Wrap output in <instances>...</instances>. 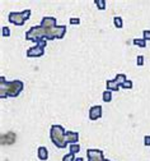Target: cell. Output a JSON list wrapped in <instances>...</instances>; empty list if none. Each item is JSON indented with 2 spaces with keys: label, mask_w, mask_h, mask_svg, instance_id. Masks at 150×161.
<instances>
[{
  "label": "cell",
  "mask_w": 150,
  "mask_h": 161,
  "mask_svg": "<svg viewBox=\"0 0 150 161\" xmlns=\"http://www.w3.org/2000/svg\"><path fill=\"white\" fill-rule=\"evenodd\" d=\"M31 17V9H26L23 12H10L8 15L9 22L15 26H23L26 21H28Z\"/></svg>",
  "instance_id": "cell-4"
},
{
  "label": "cell",
  "mask_w": 150,
  "mask_h": 161,
  "mask_svg": "<svg viewBox=\"0 0 150 161\" xmlns=\"http://www.w3.org/2000/svg\"><path fill=\"white\" fill-rule=\"evenodd\" d=\"M39 26L46 27V28H54V27H57V21H56L55 17H44Z\"/></svg>",
  "instance_id": "cell-8"
},
{
  "label": "cell",
  "mask_w": 150,
  "mask_h": 161,
  "mask_svg": "<svg viewBox=\"0 0 150 161\" xmlns=\"http://www.w3.org/2000/svg\"><path fill=\"white\" fill-rule=\"evenodd\" d=\"M46 40H41L39 42H37L36 46L29 47L27 50V56L28 58H39V56H44L45 54V47H46Z\"/></svg>",
  "instance_id": "cell-6"
},
{
  "label": "cell",
  "mask_w": 150,
  "mask_h": 161,
  "mask_svg": "<svg viewBox=\"0 0 150 161\" xmlns=\"http://www.w3.org/2000/svg\"><path fill=\"white\" fill-rule=\"evenodd\" d=\"M50 138L52 141V143L57 148H65L68 146L66 142V130L64 129L62 125L54 124L50 129Z\"/></svg>",
  "instance_id": "cell-3"
},
{
  "label": "cell",
  "mask_w": 150,
  "mask_h": 161,
  "mask_svg": "<svg viewBox=\"0 0 150 161\" xmlns=\"http://www.w3.org/2000/svg\"><path fill=\"white\" fill-rule=\"evenodd\" d=\"M75 160H76V157H75V153H73V152H69L68 155L62 157V161H75Z\"/></svg>",
  "instance_id": "cell-16"
},
{
  "label": "cell",
  "mask_w": 150,
  "mask_h": 161,
  "mask_svg": "<svg viewBox=\"0 0 150 161\" xmlns=\"http://www.w3.org/2000/svg\"><path fill=\"white\" fill-rule=\"evenodd\" d=\"M134 87V83H132V80H130V79H126L125 82L122 83V86H121V88H126V90H131Z\"/></svg>",
  "instance_id": "cell-15"
},
{
  "label": "cell",
  "mask_w": 150,
  "mask_h": 161,
  "mask_svg": "<svg viewBox=\"0 0 150 161\" xmlns=\"http://www.w3.org/2000/svg\"><path fill=\"white\" fill-rule=\"evenodd\" d=\"M75 161H84V158H81V157H78Z\"/></svg>",
  "instance_id": "cell-24"
},
{
  "label": "cell",
  "mask_w": 150,
  "mask_h": 161,
  "mask_svg": "<svg viewBox=\"0 0 150 161\" xmlns=\"http://www.w3.org/2000/svg\"><path fill=\"white\" fill-rule=\"evenodd\" d=\"M78 141H79V133L78 132H71V130L66 132V142L69 145L78 143Z\"/></svg>",
  "instance_id": "cell-10"
},
{
  "label": "cell",
  "mask_w": 150,
  "mask_h": 161,
  "mask_svg": "<svg viewBox=\"0 0 150 161\" xmlns=\"http://www.w3.org/2000/svg\"><path fill=\"white\" fill-rule=\"evenodd\" d=\"M68 27L66 26H57L54 28H46V27H41V26H33L27 33H26V38L28 41H33V42H39L41 40H55V38H64L66 33Z\"/></svg>",
  "instance_id": "cell-1"
},
{
  "label": "cell",
  "mask_w": 150,
  "mask_h": 161,
  "mask_svg": "<svg viewBox=\"0 0 150 161\" xmlns=\"http://www.w3.org/2000/svg\"><path fill=\"white\" fill-rule=\"evenodd\" d=\"M102 100L104 103H110L111 100H112V91H110V90H106L104 92H103V95H102Z\"/></svg>",
  "instance_id": "cell-12"
},
{
  "label": "cell",
  "mask_w": 150,
  "mask_h": 161,
  "mask_svg": "<svg viewBox=\"0 0 150 161\" xmlns=\"http://www.w3.org/2000/svg\"><path fill=\"white\" fill-rule=\"evenodd\" d=\"M24 88V83L22 80L15 79V80H8L4 75L0 77V97L7 98V97H17L20 95V92Z\"/></svg>",
  "instance_id": "cell-2"
},
{
  "label": "cell",
  "mask_w": 150,
  "mask_h": 161,
  "mask_svg": "<svg viewBox=\"0 0 150 161\" xmlns=\"http://www.w3.org/2000/svg\"><path fill=\"white\" fill-rule=\"evenodd\" d=\"M79 151H80V146H79L78 143L70 145V152H73V153H76V152H79Z\"/></svg>",
  "instance_id": "cell-19"
},
{
  "label": "cell",
  "mask_w": 150,
  "mask_h": 161,
  "mask_svg": "<svg viewBox=\"0 0 150 161\" xmlns=\"http://www.w3.org/2000/svg\"><path fill=\"white\" fill-rule=\"evenodd\" d=\"M37 156H38V158H39L41 161H46V160L49 158V151H47V148L44 147V146L38 147V148H37Z\"/></svg>",
  "instance_id": "cell-11"
},
{
  "label": "cell",
  "mask_w": 150,
  "mask_h": 161,
  "mask_svg": "<svg viewBox=\"0 0 150 161\" xmlns=\"http://www.w3.org/2000/svg\"><path fill=\"white\" fill-rule=\"evenodd\" d=\"M144 145H145L146 147L150 146V136H145V137H144Z\"/></svg>",
  "instance_id": "cell-22"
},
{
  "label": "cell",
  "mask_w": 150,
  "mask_h": 161,
  "mask_svg": "<svg viewBox=\"0 0 150 161\" xmlns=\"http://www.w3.org/2000/svg\"><path fill=\"white\" fill-rule=\"evenodd\" d=\"M127 79L126 74L125 73H120L115 77V79H110L106 82V86H107V90L110 91H118L120 87L122 86V83L125 82V80Z\"/></svg>",
  "instance_id": "cell-5"
},
{
  "label": "cell",
  "mask_w": 150,
  "mask_h": 161,
  "mask_svg": "<svg viewBox=\"0 0 150 161\" xmlns=\"http://www.w3.org/2000/svg\"><path fill=\"white\" fill-rule=\"evenodd\" d=\"M94 3L98 7V9H101V10L106 9V0H94Z\"/></svg>",
  "instance_id": "cell-17"
},
{
  "label": "cell",
  "mask_w": 150,
  "mask_h": 161,
  "mask_svg": "<svg viewBox=\"0 0 150 161\" xmlns=\"http://www.w3.org/2000/svg\"><path fill=\"white\" fill-rule=\"evenodd\" d=\"M142 38L146 40V41H147V40L150 41V31H149V30H145V31L142 32Z\"/></svg>",
  "instance_id": "cell-21"
},
{
  "label": "cell",
  "mask_w": 150,
  "mask_h": 161,
  "mask_svg": "<svg viewBox=\"0 0 150 161\" xmlns=\"http://www.w3.org/2000/svg\"><path fill=\"white\" fill-rule=\"evenodd\" d=\"M80 19L79 18H70V25H79Z\"/></svg>",
  "instance_id": "cell-23"
},
{
  "label": "cell",
  "mask_w": 150,
  "mask_h": 161,
  "mask_svg": "<svg viewBox=\"0 0 150 161\" xmlns=\"http://www.w3.org/2000/svg\"><path fill=\"white\" fill-rule=\"evenodd\" d=\"M136 64H137L139 67H142V65H144V56H142V55H139V56H137Z\"/></svg>",
  "instance_id": "cell-20"
},
{
  "label": "cell",
  "mask_w": 150,
  "mask_h": 161,
  "mask_svg": "<svg viewBox=\"0 0 150 161\" xmlns=\"http://www.w3.org/2000/svg\"><path fill=\"white\" fill-rule=\"evenodd\" d=\"M113 23H115V27H117V28H122L123 27V21H122L121 17H115L113 18Z\"/></svg>",
  "instance_id": "cell-14"
},
{
  "label": "cell",
  "mask_w": 150,
  "mask_h": 161,
  "mask_svg": "<svg viewBox=\"0 0 150 161\" xmlns=\"http://www.w3.org/2000/svg\"><path fill=\"white\" fill-rule=\"evenodd\" d=\"M132 44L139 46V47H146V40H144V38H134Z\"/></svg>",
  "instance_id": "cell-13"
},
{
  "label": "cell",
  "mask_w": 150,
  "mask_h": 161,
  "mask_svg": "<svg viewBox=\"0 0 150 161\" xmlns=\"http://www.w3.org/2000/svg\"><path fill=\"white\" fill-rule=\"evenodd\" d=\"M2 35H3V37H9V36H10V30H9V27L3 26V27H2Z\"/></svg>",
  "instance_id": "cell-18"
},
{
  "label": "cell",
  "mask_w": 150,
  "mask_h": 161,
  "mask_svg": "<svg viewBox=\"0 0 150 161\" xmlns=\"http://www.w3.org/2000/svg\"><path fill=\"white\" fill-rule=\"evenodd\" d=\"M102 118V106L101 105H94L89 109V119L91 120H97Z\"/></svg>",
  "instance_id": "cell-9"
},
{
  "label": "cell",
  "mask_w": 150,
  "mask_h": 161,
  "mask_svg": "<svg viewBox=\"0 0 150 161\" xmlns=\"http://www.w3.org/2000/svg\"><path fill=\"white\" fill-rule=\"evenodd\" d=\"M88 161H111V160H106L103 157V151L97 150V148H89L87 151Z\"/></svg>",
  "instance_id": "cell-7"
}]
</instances>
